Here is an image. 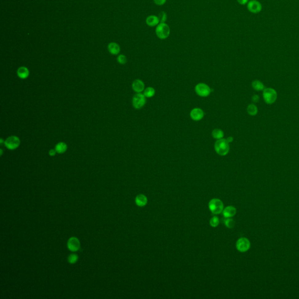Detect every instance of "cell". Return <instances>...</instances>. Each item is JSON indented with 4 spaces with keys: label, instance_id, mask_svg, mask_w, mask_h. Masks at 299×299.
<instances>
[{
    "label": "cell",
    "instance_id": "cell-30",
    "mask_svg": "<svg viewBox=\"0 0 299 299\" xmlns=\"http://www.w3.org/2000/svg\"><path fill=\"white\" fill-rule=\"evenodd\" d=\"M56 153H57V151H56V150L55 149H51L49 151V154L50 156L53 157V156H54L56 155Z\"/></svg>",
    "mask_w": 299,
    "mask_h": 299
},
{
    "label": "cell",
    "instance_id": "cell-29",
    "mask_svg": "<svg viewBox=\"0 0 299 299\" xmlns=\"http://www.w3.org/2000/svg\"><path fill=\"white\" fill-rule=\"evenodd\" d=\"M259 96H258V95H254V96H252V101L255 103H257L259 102Z\"/></svg>",
    "mask_w": 299,
    "mask_h": 299
},
{
    "label": "cell",
    "instance_id": "cell-9",
    "mask_svg": "<svg viewBox=\"0 0 299 299\" xmlns=\"http://www.w3.org/2000/svg\"><path fill=\"white\" fill-rule=\"evenodd\" d=\"M261 4L257 0L250 1L247 5V8L250 12L254 14H257L262 10Z\"/></svg>",
    "mask_w": 299,
    "mask_h": 299
},
{
    "label": "cell",
    "instance_id": "cell-27",
    "mask_svg": "<svg viewBox=\"0 0 299 299\" xmlns=\"http://www.w3.org/2000/svg\"><path fill=\"white\" fill-rule=\"evenodd\" d=\"M68 260L70 264H74L78 260V256L75 254H72L69 257Z\"/></svg>",
    "mask_w": 299,
    "mask_h": 299
},
{
    "label": "cell",
    "instance_id": "cell-11",
    "mask_svg": "<svg viewBox=\"0 0 299 299\" xmlns=\"http://www.w3.org/2000/svg\"><path fill=\"white\" fill-rule=\"evenodd\" d=\"M67 246L71 251H77L80 248V241L76 237H71L68 241Z\"/></svg>",
    "mask_w": 299,
    "mask_h": 299
},
{
    "label": "cell",
    "instance_id": "cell-28",
    "mask_svg": "<svg viewBox=\"0 0 299 299\" xmlns=\"http://www.w3.org/2000/svg\"><path fill=\"white\" fill-rule=\"evenodd\" d=\"M167 0H154V3L157 6H163L166 2Z\"/></svg>",
    "mask_w": 299,
    "mask_h": 299
},
{
    "label": "cell",
    "instance_id": "cell-19",
    "mask_svg": "<svg viewBox=\"0 0 299 299\" xmlns=\"http://www.w3.org/2000/svg\"><path fill=\"white\" fill-rule=\"evenodd\" d=\"M67 146L64 142L58 143L55 146V150H56L57 153L59 154L65 153L67 151Z\"/></svg>",
    "mask_w": 299,
    "mask_h": 299
},
{
    "label": "cell",
    "instance_id": "cell-1",
    "mask_svg": "<svg viewBox=\"0 0 299 299\" xmlns=\"http://www.w3.org/2000/svg\"><path fill=\"white\" fill-rule=\"evenodd\" d=\"M214 149L218 155L224 156L229 153L230 150L229 143L227 139H224L217 140L214 144Z\"/></svg>",
    "mask_w": 299,
    "mask_h": 299
},
{
    "label": "cell",
    "instance_id": "cell-3",
    "mask_svg": "<svg viewBox=\"0 0 299 299\" xmlns=\"http://www.w3.org/2000/svg\"><path fill=\"white\" fill-rule=\"evenodd\" d=\"M155 33L159 39H165L170 36V28L167 24L160 22L155 29Z\"/></svg>",
    "mask_w": 299,
    "mask_h": 299
},
{
    "label": "cell",
    "instance_id": "cell-20",
    "mask_svg": "<svg viewBox=\"0 0 299 299\" xmlns=\"http://www.w3.org/2000/svg\"><path fill=\"white\" fill-rule=\"evenodd\" d=\"M246 110H247L248 113L250 116H252L257 115V113H258V108L255 104H250L248 106Z\"/></svg>",
    "mask_w": 299,
    "mask_h": 299
},
{
    "label": "cell",
    "instance_id": "cell-17",
    "mask_svg": "<svg viewBox=\"0 0 299 299\" xmlns=\"http://www.w3.org/2000/svg\"><path fill=\"white\" fill-rule=\"evenodd\" d=\"M108 49L109 52L111 53L112 54H113V55H116L120 52V46H119V45L116 43H114V42L110 43L108 45Z\"/></svg>",
    "mask_w": 299,
    "mask_h": 299
},
{
    "label": "cell",
    "instance_id": "cell-7",
    "mask_svg": "<svg viewBox=\"0 0 299 299\" xmlns=\"http://www.w3.org/2000/svg\"><path fill=\"white\" fill-rule=\"evenodd\" d=\"M195 89L196 93L201 97H207L211 92L210 88L204 83H199L197 84Z\"/></svg>",
    "mask_w": 299,
    "mask_h": 299
},
{
    "label": "cell",
    "instance_id": "cell-12",
    "mask_svg": "<svg viewBox=\"0 0 299 299\" xmlns=\"http://www.w3.org/2000/svg\"><path fill=\"white\" fill-rule=\"evenodd\" d=\"M132 88L137 93H141L144 89V84L140 80H136L132 83Z\"/></svg>",
    "mask_w": 299,
    "mask_h": 299
},
{
    "label": "cell",
    "instance_id": "cell-24",
    "mask_svg": "<svg viewBox=\"0 0 299 299\" xmlns=\"http://www.w3.org/2000/svg\"><path fill=\"white\" fill-rule=\"evenodd\" d=\"M234 224L235 222L234 220L231 218H229L226 219V221H225V225L229 229H231V228L234 227Z\"/></svg>",
    "mask_w": 299,
    "mask_h": 299
},
{
    "label": "cell",
    "instance_id": "cell-8",
    "mask_svg": "<svg viewBox=\"0 0 299 299\" xmlns=\"http://www.w3.org/2000/svg\"><path fill=\"white\" fill-rule=\"evenodd\" d=\"M250 241L246 237H241L236 242V248L241 252H246L250 248Z\"/></svg>",
    "mask_w": 299,
    "mask_h": 299
},
{
    "label": "cell",
    "instance_id": "cell-23",
    "mask_svg": "<svg viewBox=\"0 0 299 299\" xmlns=\"http://www.w3.org/2000/svg\"><path fill=\"white\" fill-rule=\"evenodd\" d=\"M219 218L217 216H213L210 220V224L213 227H216L219 224Z\"/></svg>",
    "mask_w": 299,
    "mask_h": 299
},
{
    "label": "cell",
    "instance_id": "cell-16",
    "mask_svg": "<svg viewBox=\"0 0 299 299\" xmlns=\"http://www.w3.org/2000/svg\"><path fill=\"white\" fill-rule=\"evenodd\" d=\"M17 75L21 79H26L30 76V71L26 67H21L17 70Z\"/></svg>",
    "mask_w": 299,
    "mask_h": 299
},
{
    "label": "cell",
    "instance_id": "cell-34",
    "mask_svg": "<svg viewBox=\"0 0 299 299\" xmlns=\"http://www.w3.org/2000/svg\"><path fill=\"white\" fill-rule=\"evenodd\" d=\"M0 152H1V155H2V154H3V151H2V149H1V150H0Z\"/></svg>",
    "mask_w": 299,
    "mask_h": 299
},
{
    "label": "cell",
    "instance_id": "cell-14",
    "mask_svg": "<svg viewBox=\"0 0 299 299\" xmlns=\"http://www.w3.org/2000/svg\"><path fill=\"white\" fill-rule=\"evenodd\" d=\"M147 201H148V200H147L146 196L144 195H143V194H140V195H137L136 198V200H135L136 205L138 206H140V207H143V206H145L146 205L147 203Z\"/></svg>",
    "mask_w": 299,
    "mask_h": 299
},
{
    "label": "cell",
    "instance_id": "cell-22",
    "mask_svg": "<svg viewBox=\"0 0 299 299\" xmlns=\"http://www.w3.org/2000/svg\"><path fill=\"white\" fill-rule=\"evenodd\" d=\"M155 94V91L154 88L151 87H149L146 88L144 91V93H143L144 96L146 98H148L154 96Z\"/></svg>",
    "mask_w": 299,
    "mask_h": 299
},
{
    "label": "cell",
    "instance_id": "cell-6",
    "mask_svg": "<svg viewBox=\"0 0 299 299\" xmlns=\"http://www.w3.org/2000/svg\"><path fill=\"white\" fill-rule=\"evenodd\" d=\"M21 141L19 138L16 136H11L8 137L4 142V144L6 148L10 150H15L19 146Z\"/></svg>",
    "mask_w": 299,
    "mask_h": 299
},
{
    "label": "cell",
    "instance_id": "cell-21",
    "mask_svg": "<svg viewBox=\"0 0 299 299\" xmlns=\"http://www.w3.org/2000/svg\"><path fill=\"white\" fill-rule=\"evenodd\" d=\"M212 136L217 140L223 139L224 137V132L223 130L220 129H214L212 132Z\"/></svg>",
    "mask_w": 299,
    "mask_h": 299
},
{
    "label": "cell",
    "instance_id": "cell-26",
    "mask_svg": "<svg viewBox=\"0 0 299 299\" xmlns=\"http://www.w3.org/2000/svg\"><path fill=\"white\" fill-rule=\"evenodd\" d=\"M158 17H159V22H160L165 23V22L167 21V14L165 12H164V11L159 12Z\"/></svg>",
    "mask_w": 299,
    "mask_h": 299
},
{
    "label": "cell",
    "instance_id": "cell-13",
    "mask_svg": "<svg viewBox=\"0 0 299 299\" xmlns=\"http://www.w3.org/2000/svg\"><path fill=\"white\" fill-rule=\"evenodd\" d=\"M237 213V209L234 206H229L223 209V216L226 218H231L234 216Z\"/></svg>",
    "mask_w": 299,
    "mask_h": 299
},
{
    "label": "cell",
    "instance_id": "cell-10",
    "mask_svg": "<svg viewBox=\"0 0 299 299\" xmlns=\"http://www.w3.org/2000/svg\"><path fill=\"white\" fill-rule=\"evenodd\" d=\"M190 116L195 121H199L204 116V112L200 108H194L191 111Z\"/></svg>",
    "mask_w": 299,
    "mask_h": 299
},
{
    "label": "cell",
    "instance_id": "cell-2",
    "mask_svg": "<svg viewBox=\"0 0 299 299\" xmlns=\"http://www.w3.org/2000/svg\"><path fill=\"white\" fill-rule=\"evenodd\" d=\"M262 95L265 102L269 105L275 103L277 98V93L275 89L272 88H265Z\"/></svg>",
    "mask_w": 299,
    "mask_h": 299
},
{
    "label": "cell",
    "instance_id": "cell-32",
    "mask_svg": "<svg viewBox=\"0 0 299 299\" xmlns=\"http://www.w3.org/2000/svg\"><path fill=\"white\" fill-rule=\"evenodd\" d=\"M227 140L229 142V143H231L233 141V138L232 137H229L227 139Z\"/></svg>",
    "mask_w": 299,
    "mask_h": 299
},
{
    "label": "cell",
    "instance_id": "cell-4",
    "mask_svg": "<svg viewBox=\"0 0 299 299\" xmlns=\"http://www.w3.org/2000/svg\"><path fill=\"white\" fill-rule=\"evenodd\" d=\"M209 208L213 214H218L223 212L224 205L221 200L213 199L209 203Z\"/></svg>",
    "mask_w": 299,
    "mask_h": 299
},
{
    "label": "cell",
    "instance_id": "cell-18",
    "mask_svg": "<svg viewBox=\"0 0 299 299\" xmlns=\"http://www.w3.org/2000/svg\"><path fill=\"white\" fill-rule=\"evenodd\" d=\"M252 87L257 91H261L265 89V85L263 82L259 80H254L252 82Z\"/></svg>",
    "mask_w": 299,
    "mask_h": 299
},
{
    "label": "cell",
    "instance_id": "cell-33",
    "mask_svg": "<svg viewBox=\"0 0 299 299\" xmlns=\"http://www.w3.org/2000/svg\"><path fill=\"white\" fill-rule=\"evenodd\" d=\"M4 142H5V141L3 140V139H2V138L0 139V144H3V143H4Z\"/></svg>",
    "mask_w": 299,
    "mask_h": 299
},
{
    "label": "cell",
    "instance_id": "cell-5",
    "mask_svg": "<svg viewBox=\"0 0 299 299\" xmlns=\"http://www.w3.org/2000/svg\"><path fill=\"white\" fill-rule=\"evenodd\" d=\"M146 103V97L144 94L137 93L132 100V104L135 109H139L145 105Z\"/></svg>",
    "mask_w": 299,
    "mask_h": 299
},
{
    "label": "cell",
    "instance_id": "cell-25",
    "mask_svg": "<svg viewBox=\"0 0 299 299\" xmlns=\"http://www.w3.org/2000/svg\"><path fill=\"white\" fill-rule=\"evenodd\" d=\"M117 60L118 63H120V65H124V64H126L127 63V58L123 54L119 55L117 57Z\"/></svg>",
    "mask_w": 299,
    "mask_h": 299
},
{
    "label": "cell",
    "instance_id": "cell-15",
    "mask_svg": "<svg viewBox=\"0 0 299 299\" xmlns=\"http://www.w3.org/2000/svg\"><path fill=\"white\" fill-rule=\"evenodd\" d=\"M146 22L147 25L150 26H155L158 25L160 22L158 17L155 15H150L146 18Z\"/></svg>",
    "mask_w": 299,
    "mask_h": 299
},
{
    "label": "cell",
    "instance_id": "cell-31",
    "mask_svg": "<svg viewBox=\"0 0 299 299\" xmlns=\"http://www.w3.org/2000/svg\"><path fill=\"white\" fill-rule=\"evenodd\" d=\"M237 1L241 5H245L248 2V0H237Z\"/></svg>",
    "mask_w": 299,
    "mask_h": 299
}]
</instances>
